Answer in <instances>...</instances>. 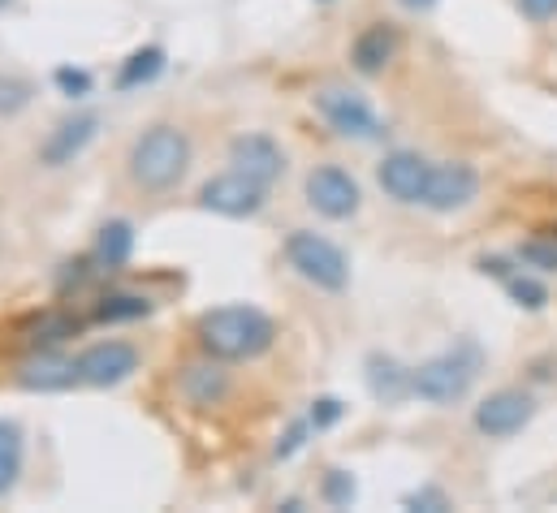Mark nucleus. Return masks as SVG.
Instances as JSON below:
<instances>
[{
	"instance_id": "f257e3e1",
	"label": "nucleus",
	"mask_w": 557,
	"mask_h": 513,
	"mask_svg": "<svg viewBox=\"0 0 557 513\" xmlns=\"http://www.w3.org/2000/svg\"><path fill=\"white\" fill-rule=\"evenodd\" d=\"M195 337H199V350L216 363H256L277 346V324L260 306L230 302V306L203 311L195 324Z\"/></svg>"
},
{
	"instance_id": "f03ea898",
	"label": "nucleus",
	"mask_w": 557,
	"mask_h": 513,
	"mask_svg": "<svg viewBox=\"0 0 557 513\" xmlns=\"http://www.w3.org/2000/svg\"><path fill=\"white\" fill-rule=\"evenodd\" d=\"M190 160H195L190 134L182 126H173V122H156L131 142L126 173H131V182L139 186L143 195H169L190 173Z\"/></svg>"
},
{
	"instance_id": "7ed1b4c3",
	"label": "nucleus",
	"mask_w": 557,
	"mask_h": 513,
	"mask_svg": "<svg viewBox=\"0 0 557 513\" xmlns=\"http://www.w3.org/2000/svg\"><path fill=\"white\" fill-rule=\"evenodd\" d=\"M480 372H484V350H480V341L462 337L449 350L432 354L428 363L411 367V392L428 405H454L471 392Z\"/></svg>"
},
{
	"instance_id": "20e7f679",
	"label": "nucleus",
	"mask_w": 557,
	"mask_h": 513,
	"mask_svg": "<svg viewBox=\"0 0 557 513\" xmlns=\"http://www.w3.org/2000/svg\"><path fill=\"white\" fill-rule=\"evenodd\" d=\"M285 263L315 289L324 293H346L350 289V259L337 242H329L324 234L311 229H294L285 238Z\"/></svg>"
},
{
	"instance_id": "39448f33",
	"label": "nucleus",
	"mask_w": 557,
	"mask_h": 513,
	"mask_svg": "<svg viewBox=\"0 0 557 513\" xmlns=\"http://www.w3.org/2000/svg\"><path fill=\"white\" fill-rule=\"evenodd\" d=\"M315 113L324 117V126L333 129V134H342V138H355V142H376V138H385V122H381V113L359 96V91H350V87H324V91H315Z\"/></svg>"
},
{
	"instance_id": "423d86ee",
	"label": "nucleus",
	"mask_w": 557,
	"mask_h": 513,
	"mask_svg": "<svg viewBox=\"0 0 557 513\" xmlns=\"http://www.w3.org/2000/svg\"><path fill=\"white\" fill-rule=\"evenodd\" d=\"M269 190L264 182L230 168V173H216L199 186V208L212 212V216H225V221H247V216H260L264 203H269Z\"/></svg>"
},
{
	"instance_id": "0eeeda50",
	"label": "nucleus",
	"mask_w": 557,
	"mask_h": 513,
	"mask_svg": "<svg viewBox=\"0 0 557 513\" xmlns=\"http://www.w3.org/2000/svg\"><path fill=\"white\" fill-rule=\"evenodd\" d=\"M302 195L311 212H320L324 221H350L363 208V190L342 164H315L302 182Z\"/></svg>"
},
{
	"instance_id": "6e6552de",
	"label": "nucleus",
	"mask_w": 557,
	"mask_h": 513,
	"mask_svg": "<svg viewBox=\"0 0 557 513\" xmlns=\"http://www.w3.org/2000/svg\"><path fill=\"white\" fill-rule=\"evenodd\" d=\"M536 418V397L523 388H497L475 405V431L488 440H510Z\"/></svg>"
},
{
	"instance_id": "1a4fd4ad",
	"label": "nucleus",
	"mask_w": 557,
	"mask_h": 513,
	"mask_svg": "<svg viewBox=\"0 0 557 513\" xmlns=\"http://www.w3.org/2000/svg\"><path fill=\"white\" fill-rule=\"evenodd\" d=\"M475 195H480V173L462 160H445V164L428 168V186H423L419 208H428L436 216H449V212H462Z\"/></svg>"
},
{
	"instance_id": "9d476101",
	"label": "nucleus",
	"mask_w": 557,
	"mask_h": 513,
	"mask_svg": "<svg viewBox=\"0 0 557 513\" xmlns=\"http://www.w3.org/2000/svg\"><path fill=\"white\" fill-rule=\"evenodd\" d=\"M78 380L91 388H117L139 372V350L131 341H96L78 359Z\"/></svg>"
},
{
	"instance_id": "9b49d317",
	"label": "nucleus",
	"mask_w": 557,
	"mask_h": 513,
	"mask_svg": "<svg viewBox=\"0 0 557 513\" xmlns=\"http://www.w3.org/2000/svg\"><path fill=\"white\" fill-rule=\"evenodd\" d=\"M428 168H432V160H423L419 151H389L376 164V182L394 203L419 208L423 203V186H428Z\"/></svg>"
},
{
	"instance_id": "f8f14e48",
	"label": "nucleus",
	"mask_w": 557,
	"mask_h": 513,
	"mask_svg": "<svg viewBox=\"0 0 557 513\" xmlns=\"http://www.w3.org/2000/svg\"><path fill=\"white\" fill-rule=\"evenodd\" d=\"M100 134V117L96 113H74L65 122H57V129H48V138L39 142V164L48 168H65L74 164Z\"/></svg>"
},
{
	"instance_id": "ddd939ff",
	"label": "nucleus",
	"mask_w": 557,
	"mask_h": 513,
	"mask_svg": "<svg viewBox=\"0 0 557 513\" xmlns=\"http://www.w3.org/2000/svg\"><path fill=\"white\" fill-rule=\"evenodd\" d=\"M230 168H238V173L273 186V182H281V173H285V151H281V142L273 134H238L230 142Z\"/></svg>"
},
{
	"instance_id": "4468645a",
	"label": "nucleus",
	"mask_w": 557,
	"mask_h": 513,
	"mask_svg": "<svg viewBox=\"0 0 557 513\" xmlns=\"http://www.w3.org/2000/svg\"><path fill=\"white\" fill-rule=\"evenodd\" d=\"M398 48H403L398 26H394V22H372V26H363V30L355 35V43H350V65H355L363 78H376V74H385V70L394 65Z\"/></svg>"
},
{
	"instance_id": "2eb2a0df",
	"label": "nucleus",
	"mask_w": 557,
	"mask_h": 513,
	"mask_svg": "<svg viewBox=\"0 0 557 513\" xmlns=\"http://www.w3.org/2000/svg\"><path fill=\"white\" fill-rule=\"evenodd\" d=\"M17 385L26 392H65V388L83 385L78 380V363L57 354V350H35L22 367H17Z\"/></svg>"
},
{
	"instance_id": "dca6fc26",
	"label": "nucleus",
	"mask_w": 557,
	"mask_h": 513,
	"mask_svg": "<svg viewBox=\"0 0 557 513\" xmlns=\"http://www.w3.org/2000/svg\"><path fill=\"white\" fill-rule=\"evenodd\" d=\"M368 392L381 401V405H398V401H407V397H416L411 392V367H403L394 354H368Z\"/></svg>"
},
{
	"instance_id": "f3484780",
	"label": "nucleus",
	"mask_w": 557,
	"mask_h": 513,
	"mask_svg": "<svg viewBox=\"0 0 557 513\" xmlns=\"http://www.w3.org/2000/svg\"><path fill=\"white\" fill-rule=\"evenodd\" d=\"M182 397H186L190 405H199V410L221 405V401L230 397V376L221 372V363H216V359L195 363V367H186V372H182Z\"/></svg>"
},
{
	"instance_id": "a211bd4d",
	"label": "nucleus",
	"mask_w": 557,
	"mask_h": 513,
	"mask_svg": "<svg viewBox=\"0 0 557 513\" xmlns=\"http://www.w3.org/2000/svg\"><path fill=\"white\" fill-rule=\"evenodd\" d=\"M135 255V225L131 221H109L100 234H96V267H104V272H117V267H126Z\"/></svg>"
},
{
	"instance_id": "6ab92c4d",
	"label": "nucleus",
	"mask_w": 557,
	"mask_h": 513,
	"mask_svg": "<svg viewBox=\"0 0 557 513\" xmlns=\"http://www.w3.org/2000/svg\"><path fill=\"white\" fill-rule=\"evenodd\" d=\"M156 311V302L147 293H131V289H117V293H104L91 311L96 324H135V320H147Z\"/></svg>"
},
{
	"instance_id": "aec40b11",
	"label": "nucleus",
	"mask_w": 557,
	"mask_h": 513,
	"mask_svg": "<svg viewBox=\"0 0 557 513\" xmlns=\"http://www.w3.org/2000/svg\"><path fill=\"white\" fill-rule=\"evenodd\" d=\"M164 65H169V57H164V48H160V43L135 48V52L122 61V70H117V87H122V91L147 87V83H156V78L164 74Z\"/></svg>"
},
{
	"instance_id": "412c9836",
	"label": "nucleus",
	"mask_w": 557,
	"mask_h": 513,
	"mask_svg": "<svg viewBox=\"0 0 557 513\" xmlns=\"http://www.w3.org/2000/svg\"><path fill=\"white\" fill-rule=\"evenodd\" d=\"M22 458H26V440L22 427L13 418H0V497L13 492L17 475H22Z\"/></svg>"
},
{
	"instance_id": "4be33fe9",
	"label": "nucleus",
	"mask_w": 557,
	"mask_h": 513,
	"mask_svg": "<svg viewBox=\"0 0 557 513\" xmlns=\"http://www.w3.org/2000/svg\"><path fill=\"white\" fill-rule=\"evenodd\" d=\"M74 333H83V320L78 315H65V311H48L30 324V350H57L65 346Z\"/></svg>"
},
{
	"instance_id": "5701e85b",
	"label": "nucleus",
	"mask_w": 557,
	"mask_h": 513,
	"mask_svg": "<svg viewBox=\"0 0 557 513\" xmlns=\"http://www.w3.org/2000/svg\"><path fill=\"white\" fill-rule=\"evenodd\" d=\"M502 285H506V293L515 298V306H523V311H545V306H549V289H545V280L532 276V272H523V267H515Z\"/></svg>"
},
{
	"instance_id": "b1692460",
	"label": "nucleus",
	"mask_w": 557,
	"mask_h": 513,
	"mask_svg": "<svg viewBox=\"0 0 557 513\" xmlns=\"http://www.w3.org/2000/svg\"><path fill=\"white\" fill-rule=\"evenodd\" d=\"M30 100H35V83L0 70V117H17V113H26Z\"/></svg>"
},
{
	"instance_id": "393cba45",
	"label": "nucleus",
	"mask_w": 557,
	"mask_h": 513,
	"mask_svg": "<svg viewBox=\"0 0 557 513\" xmlns=\"http://www.w3.org/2000/svg\"><path fill=\"white\" fill-rule=\"evenodd\" d=\"M355 497H359V484H355L350 471H329V475H324V484H320V501H324V505L346 510V505H355Z\"/></svg>"
},
{
	"instance_id": "a878e982",
	"label": "nucleus",
	"mask_w": 557,
	"mask_h": 513,
	"mask_svg": "<svg viewBox=\"0 0 557 513\" xmlns=\"http://www.w3.org/2000/svg\"><path fill=\"white\" fill-rule=\"evenodd\" d=\"M519 263L532 272H557V238H528L519 247Z\"/></svg>"
},
{
	"instance_id": "bb28decb",
	"label": "nucleus",
	"mask_w": 557,
	"mask_h": 513,
	"mask_svg": "<svg viewBox=\"0 0 557 513\" xmlns=\"http://www.w3.org/2000/svg\"><path fill=\"white\" fill-rule=\"evenodd\" d=\"M311 431H315V427H311V418H298V423H289V427H285V436L277 440V449H273V453H277L281 462H285V458H294V453H298V449L307 445V436H311Z\"/></svg>"
},
{
	"instance_id": "cd10ccee",
	"label": "nucleus",
	"mask_w": 557,
	"mask_h": 513,
	"mask_svg": "<svg viewBox=\"0 0 557 513\" xmlns=\"http://www.w3.org/2000/svg\"><path fill=\"white\" fill-rule=\"evenodd\" d=\"M52 78H57V87H61L70 100H83V96L91 91V74H87V70H70V65H61Z\"/></svg>"
},
{
	"instance_id": "c85d7f7f",
	"label": "nucleus",
	"mask_w": 557,
	"mask_h": 513,
	"mask_svg": "<svg viewBox=\"0 0 557 513\" xmlns=\"http://www.w3.org/2000/svg\"><path fill=\"white\" fill-rule=\"evenodd\" d=\"M342 414H346V405H342L337 397H315L307 418H311V427H315V431H324V427H333Z\"/></svg>"
},
{
	"instance_id": "c756f323",
	"label": "nucleus",
	"mask_w": 557,
	"mask_h": 513,
	"mask_svg": "<svg viewBox=\"0 0 557 513\" xmlns=\"http://www.w3.org/2000/svg\"><path fill=\"white\" fill-rule=\"evenodd\" d=\"M403 505H407V510H428V513L454 510V505H449V497H445L441 488H419V492H411V497H407Z\"/></svg>"
},
{
	"instance_id": "7c9ffc66",
	"label": "nucleus",
	"mask_w": 557,
	"mask_h": 513,
	"mask_svg": "<svg viewBox=\"0 0 557 513\" xmlns=\"http://www.w3.org/2000/svg\"><path fill=\"white\" fill-rule=\"evenodd\" d=\"M515 9L528 17V22H554L557 17V0H515Z\"/></svg>"
},
{
	"instance_id": "2f4dec72",
	"label": "nucleus",
	"mask_w": 557,
	"mask_h": 513,
	"mask_svg": "<svg viewBox=\"0 0 557 513\" xmlns=\"http://www.w3.org/2000/svg\"><path fill=\"white\" fill-rule=\"evenodd\" d=\"M398 4H403V9H432L436 0H398Z\"/></svg>"
},
{
	"instance_id": "473e14b6",
	"label": "nucleus",
	"mask_w": 557,
	"mask_h": 513,
	"mask_svg": "<svg viewBox=\"0 0 557 513\" xmlns=\"http://www.w3.org/2000/svg\"><path fill=\"white\" fill-rule=\"evenodd\" d=\"M9 4H13V0H0V13H4V9H9Z\"/></svg>"
},
{
	"instance_id": "72a5a7b5",
	"label": "nucleus",
	"mask_w": 557,
	"mask_h": 513,
	"mask_svg": "<svg viewBox=\"0 0 557 513\" xmlns=\"http://www.w3.org/2000/svg\"><path fill=\"white\" fill-rule=\"evenodd\" d=\"M315 4H333V0H315Z\"/></svg>"
}]
</instances>
